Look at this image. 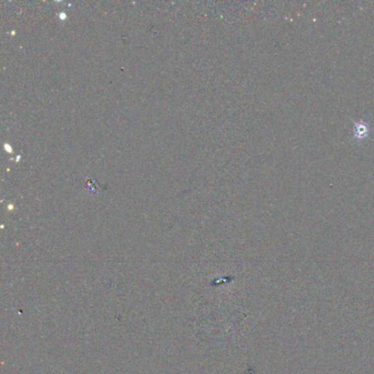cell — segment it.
Returning <instances> with one entry per match:
<instances>
[{
	"label": "cell",
	"instance_id": "obj_1",
	"mask_svg": "<svg viewBox=\"0 0 374 374\" xmlns=\"http://www.w3.org/2000/svg\"><path fill=\"white\" fill-rule=\"evenodd\" d=\"M369 134H370V130L365 122L359 121V122L354 123V127H353L354 139H357L359 141L365 140Z\"/></svg>",
	"mask_w": 374,
	"mask_h": 374
}]
</instances>
